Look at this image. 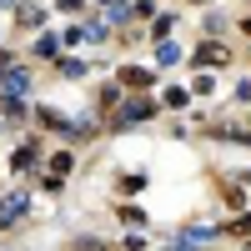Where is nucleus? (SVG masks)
I'll return each mask as SVG.
<instances>
[{
  "mask_svg": "<svg viewBox=\"0 0 251 251\" xmlns=\"http://www.w3.org/2000/svg\"><path fill=\"white\" fill-rule=\"evenodd\" d=\"M0 91H5V100H20V96L30 91V75H25V71H10L5 80H0Z\"/></svg>",
  "mask_w": 251,
  "mask_h": 251,
  "instance_id": "f257e3e1",
  "label": "nucleus"
},
{
  "mask_svg": "<svg viewBox=\"0 0 251 251\" xmlns=\"http://www.w3.org/2000/svg\"><path fill=\"white\" fill-rule=\"evenodd\" d=\"M20 216H25V196H5V201H0V226H10V221H20Z\"/></svg>",
  "mask_w": 251,
  "mask_h": 251,
  "instance_id": "f03ea898",
  "label": "nucleus"
},
{
  "mask_svg": "<svg viewBox=\"0 0 251 251\" xmlns=\"http://www.w3.org/2000/svg\"><path fill=\"white\" fill-rule=\"evenodd\" d=\"M121 80H126L131 91H146V86H151V71H136V66H126V71H121Z\"/></svg>",
  "mask_w": 251,
  "mask_h": 251,
  "instance_id": "7ed1b4c3",
  "label": "nucleus"
},
{
  "mask_svg": "<svg viewBox=\"0 0 251 251\" xmlns=\"http://www.w3.org/2000/svg\"><path fill=\"white\" fill-rule=\"evenodd\" d=\"M146 116H151V106H146V100H136V106H126V111H121L116 126H136V121H146Z\"/></svg>",
  "mask_w": 251,
  "mask_h": 251,
  "instance_id": "20e7f679",
  "label": "nucleus"
},
{
  "mask_svg": "<svg viewBox=\"0 0 251 251\" xmlns=\"http://www.w3.org/2000/svg\"><path fill=\"white\" fill-rule=\"evenodd\" d=\"M196 60H201V66H221V60H226V46H201Z\"/></svg>",
  "mask_w": 251,
  "mask_h": 251,
  "instance_id": "39448f33",
  "label": "nucleus"
},
{
  "mask_svg": "<svg viewBox=\"0 0 251 251\" xmlns=\"http://www.w3.org/2000/svg\"><path fill=\"white\" fill-rule=\"evenodd\" d=\"M10 166H15V171H30V166H35V146H20V151L10 156Z\"/></svg>",
  "mask_w": 251,
  "mask_h": 251,
  "instance_id": "423d86ee",
  "label": "nucleus"
},
{
  "mask_svg": "<svg viewBox=\"0 0 251 251\" xmlns=\"http://www.w3.org/2000/svg\"><path fill=\"white\" fill-rule=\"evenodd\" d=\"M15 20H20V25H40V20H46V10H40V5H20Z\"/></svg>",
  "mask_w": 251,
  "mask_h": 251,
  "instance_id": "0eeeda50",
  "label": "nucleus"
},
{
  "mask_svg": "<svg viewBox=\"0 0 251 251\" xmlns=\"http://www.w3.org/2000/svg\"><path fill=\"white\" fill-rule=\"evenodd\" d=\"M176 55H181V50L171 46V40H161V46H156V60H161V66H176Z\"/></svg>",
  "mask_w": 251,
  "mask_h": 251,
  "instance_id": "6e6552de",
  "label": "nucleus"
},
{
  "mask_svg": "<svg viewBox=\"0 0 251 251\" xmlns=\"http://www.w3.org/2000/svg\"><path fill=\"white\" fill-rule=\"evenodd\" d=\"M106 30H111L106 20H86V30H80V35H86V40H106Z\"/></svg>",
  "mask_w": 251,
  "mask_h": 251,
  "instance_id": "1a4fd4ad",
  "label": "nucleus"
},
{
  "mask_svg": "<svg viewBox=\"0 0 251 251\" xmlns=\"http://www.w3.org/2000/svg\"><path fill=\"white\" fill-rule=\"evenodd\" d=\"M35 50H40V55H55V50H60V40H55V35H40V40H35Z\"/></svg>",
  "mask_w": 251,
  "mask_h": 251,
  "instance_id": "9d476101",
  "label": "nucleus"
},
{
  "mask_svg": "<svg viewBox=\"0 0 251 251\" xmlns=\"http://www.w3.org/2000/svg\"><path fill=\"white\" fill-rule=\"evenodd\" d=\"M60 75H71V80H75V75H86V66H80V60H60Z\"/></svg>",
  "mask_w": 251,
  "mask_h": 251,
  "instance_id": "9b49d317",
  "label": "nucleus"
},
{
  "mask_svg": "<svg viewBox=\"0 0 251 251\" xmlns=\"http://www.w3.org/2000/svg\"><path fill=\"white\" fill-rule=\"evenodd\" d=\"M10 71H15V60H10L5 50H0V75H10Z\"/></svg>",
  "mask_w": 251,
  "mask_h": 251,
  "instance_id": "f8f14e48",
  "label": "nucleus"
}]
</instances>
